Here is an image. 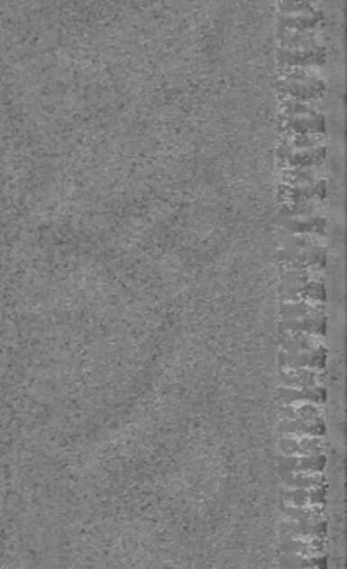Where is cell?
<instances>
[{
	"mask_svg": "<svg viewBox=\"0 0 347 569\" xmlns=\"http://www.w3.org/2000/svg\"><path fill=\"white\" fill-rule=\"evenodd\" d=\"M279 52L288 65H309L323 59V47L309 32H293L284 37Z\"/></svg>",
	"mask_w": 347,
	"mask_h": 569,
	"instance_id": "cell-1",
	"label": "cell"
},
{
	"mask_svg": "<svg viewBox=\"0 0 347 569\" xmlns=\"http://www.w3.org/2000/svg\"><path fill=\"white\" fill-rule=\"evenodd\" d=\"M281 21L286 29L306 32V29L315 27V22L319 21V15L307 0H286L281 5Z\"/></svg>",
	"mask_w": 347,
	"mask_h": 569,
	"instance_id": "cell-2",
	"label": "cell"
},
{
	"mask_svg": "<svg viewBox=\"0 0 347 569\" xmlns=\"http://www.w3.org/2000/svg\"><path fill=\"white\" fill-rule=\"evenodd\" d=\"M323 481H324L323 476L311 473H288V476L284 478V483L289 486V488H296V490H313V488H319Z\"/></svg>",
	"mask_w": 347,
	"mask_h": 569,
	"instance_id": "cell-4",
	"label": "cell"
},
{
	"mask_svg": "<svg viewBox=\"0 0 347 569\" xmlns=\"http://www.w3.org/2000/svg\"><path fill=\"white\" fill-rule=\"evenodd\" d=\"M286 90L289 94L297 95V97H315L321 94L323 84L315 79L306 74H293L284 80Z\"/></svg>",
	"mask_w": 347,
	"mask_h": 569,
	"instance_id": "cell-3",
	"label": "cell"
}]
</instances>
